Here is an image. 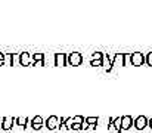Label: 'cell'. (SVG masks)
I'll return each mask as SVG.
<instances>
[{
	"mask_svg": "<svg viewBox=\"0 0 152 133\" xmlns=\"http://www.w3.org/2000/svg\"><path fill=\"white\" fill-rule=\"evenodd\" d=\"M83 62V56L80 52H72V53H68V65L71 67H78L81 65Z\"/></svg>",
	"mask_w": 152,
	"mask_h": 133,
	"instance_id": "cell-2",
	"label": "cell"
},
{
	"mask_svg": "<svg viewBox=\"0 0 152 133\" xmlns=\"http://www.w3.org/2000/svg\"><path fill=\"white\" fill-rule=\"evenodd\" d=\"M71 129H72V130H81V129H83V124L74 123V124H71Z\"/></svg>",
	"mask_w": 152,
	"mask_h": 133,
	"instance_id": "cell-19",
	"label": "cell"
},
{
	"mask_svg": "<svg viewBox=\"0 0 152 133\" xmlns=\"http://www.w3.org/2000/svg\"><path fill=\"white\" fill-rule=\"evenodd\" d=\"M15 123H16L18 126H21V127H27L28 118H27V117H18V118H15Z\"/></svg>",
	"mask_w": 152,
	"mask_h": 133,
	"instance_id": "cell-11",
	"label": "cell"
},
{
	"mask_svg": "<svg viewBox=\"0 0 152 133\" xmlns=\"http://www.w3.org/2000/svg\"><path fill=\"white\" fill-rule=\"evenodd\" d=\"M55 67H66L68 65V55L66 53H55Z\"/></svg>",
	"mask_w": 152,
	"mask_h": 133,
	"instance_id": "cell-5",
	"label": "cell"
},
{
	"mask_svg": "<svg viewBox=\"0 0 152 133\" xmlns=\"http://www.w3.org/2000/svg\"><path fill=\"white\" fill-rule=\"evenodd\" d=\"M0 126H1V120H0Z\"/></svg>",
	"mask_w": 152,
	"mask_h": 133,
	"instance_id": "cell-22",
	"label": "cell"
},
{
	"mask_svg": "<svg viewBox=\"0 0 152 133\" xmlns=\"http://www.w3.org/2000/svg\"><path fill=\"white\" fill-rule=\"evenodd\" d=\"M90 65L92 67H102L103 65V59H92L90 61Z\"/></svg>",
	"mask_w": 152,
	"mask_h": 133,
	"instance_id": "cell-15",
	"label": "cell"
},
{
	"mask_svg": "<svg viewBox=\"0 0 152 133\" xmlns=\"http://www.w3.org/2000/svg\"><path fill=\"white\" fill-rule=\"evenodd\" d=\"M149 127H151V129H152V117H151V118H149Z\"/></svg>",
	"mask_w": 152,
	"mask_h": 133,
	"instance_id": "cell-21",
	"label": "cell"
},
{
	"mask_svg": "<svg viewBox=\"0 0 152 133\" xmlns=\"http://www.w3.org/2000/svg\"><path fill=\"white\" fill-rule=\"evenodd\" d=\"M92 59H103V53L102 52H95L93 56H92Z\"/></svg>",
	"mask_w": 152,
	"mask_h": 133,
	"instance_id": "cell-17",
	"label": "cell"
},
{
	"mask_svg": "<svg viewBox=\"0 0 152 133\" xmlns=\"http://www.w3.org/2000/svg\"><path fill=\"white\" fill-rule=\"evenodd\" d=\"M19 64L22 67H33L34 62H33V56H30L28 52H22L19 53Z\"/></svg>",
	"mask_w": 152,
	"mask_h": 133,
	"instance_id": "cell-6",
	"label": "cell"
},
{
	"mask_svg": "<svg viewBox=\"0 0 152 133\" xmlns=\"http://www.w3.org/2000/svg\"><path fill=\"white\" fill-rule=\"evenodd\" d=\"M148 67H152V52H149L148 55H146V62H145Z\"/></svg>",
	"mask_w": 152,
	"mask_h": 133,
	"instance_id": "cell-16",
	"label": "cell"
},
{
	"mask_svg": "<svg viewBox=\"0 0 152 133\" xmlns=\"http://www.w3.org/2000/svg\"><path fill=\"white\" fill-rule=\"evenodd\" d=\"M43 126H45V121H43V118H42L40 115H36V117L31 120V127H33L34 130H40Z\"/></svg>",
	"mask_w": 152,
	"mask_h": 133,
	"instance_id": "cell-10",
	"label": "cell"
},
{
	"mask_svg": "<svg viewBox=\"0 0 152 133\" xmlns=\"http://www.w3.org/2000/svg\"><path fill=\"white\" fill-rule=\"evenodd\" d=\"M145 62H146V56H145L143 53L134 52V53L130 55V64H132L133 67H140V65H143Z\"/></svg>",
	"mask_w": 152,
	"mask_h": 133,
	"instance_id": "cell-1",
	"label": "cell"
},
{
	"mask_svg": "<svg viewBox=\"0 0 152 133\" xmlns=\"http://www.w3.org/2000/svg\"><path fill=\"white\" fill-rule=\"evenodd\" d=\"M45 127L49 129V130H55L59 127V118L56 115H50L46 121H45Z\"/></svg>",
	"mask_w": 152,
	"mask_h": 133,
	"instance_id": "cell-7",
	"label": "cell"
},
{
	"mask_svg": "<svg viewBox=\"0 0 152 133\" xmlns=\"http://www.w3.org/2000/svg\"><path fill=\"white\" fill-rule=\"evenodd\" d=\"M89 127H90V124H87V123L84 121V123H83V130H87Z\"/></svg>",
	"mask_w": 152,
	"mask_h": 133,
	"instance_id": "cell-20",
	"label": "cell"
},
{
	"mask_svg": "<svg viewBox=\"0 0 152 133\" xmlns=\"http://www.w3.org/2000/svg\"><path fill=\"white\" fill-rule=\"evenodd\" d=\"M6 65H13V53H6Z\"/></svg>",
	"mask_w": 152,
	"mask_h": 133,
	"instance_id": "cell-13",
	"label": "cell"
},
{
	"mask_svg": "<svg viewBox=\"0 0 152 133\" xmlns=\"http://www.w3.org/2000/svg\"><path fill=\"white\" fill-rule=\"evenodd\" d=\"M98 121H99L98 117H87V118H86V123H87V124H92V126H96Z\"/></svg>",
	"mask_w": 152,
	"mask_h": 133,
	"instance_id": "cell-12",
	"label": "cell"
},
{
	"mask_svg": "<svg viewBox=\"0 0 152 133\" xmlns=\"http://www.w3.org/2000/svg\"><path fill=\"white\" fill-rule=\"evenodd\" d=\"M84 121H86V120H84V117H83V115H75V117L72 118V124H74V123H78V124H83Z\"/></svg>",
	"mask_w": 152,
	"mask_h": 133,
	"instance_id": "cell-14",
	"label": "cell"
},
{
	"mask_svg": "<svg viewBox=\"0 0 152 133\" xmlns=\"http://www.w3.org/2000/svg\"><path fill=\"white\" fill-rule=\"evenodd\" d=\"M145 127H149V118L145 115H139L137 118H134V129L137 130H143Z\"/></svg>",
	"mask_w": 152,
	"mask_h": 133,
	"instance_id": "cell-4",
	"label": "cell"
},
{
	"mask_svg": "<svg viewBox=\"0 0 152 133\" xmlns=\"http://www.w3.org/2000/svg\"><path fill=\"white\" fill-rule=\"evenodd\" d=\"M1 65H6V53H1L0 52V67Z\"/></svg>",
	"mask_w": 152,
	"mask_h": 133,
	"instance_id": "cell-18",
	"label": "cell"
},
{
	"mask_svg": "<svg viewBox=\"0 0 152 133\" xmlns=\"http://www.w3.org/2000/svg\"><path fill=\"white\" fill-rule=\"evenodd\" d=\"M112 127L117 129V133H123V130H121V117L109 118V126H108V129H112Z\"/></svg>",
	"mask_w": 152,
	"mask_h": 133,
	"instance_id": "cell-9",
	"label": "cell"
},
{
	"mask_svg": "<svg viewBox=\"0 0 152 133\" xmlns=\"http://www.w3.org/2000/svg\"><path fill=\"white\" fill-rule=\"evenodd\" d=\"M132 127H134V118L132 115H123L121 117V130H130Z\"/></svg>",
	"mask_w": 152,
	"mask_h": 133,
	"instance_id": "cell-3",
	"label": "cell"
},
{
	"mask_svg": "<svg viewBox=\"0 0 152 133\" xmlns=\"http://www.w3.org/2000/svg\"><path fill=\"white\" fill-rule=\"evenodd\" d=\"M13 123H15L13 117H3L1 118V129L3 130H10L13 127Z\"/></svg>",
	"mask_w": 152,
	"mask_h": 133,
	"instance_id": "cell-8",
	"label": "cell"
}]
</instances>
